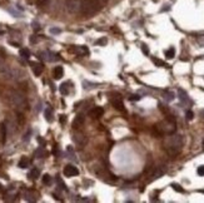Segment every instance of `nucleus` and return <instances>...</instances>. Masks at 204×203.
<instances>
[{"instance_id": "nucleus-30", "label": "nucleus", "mask_w": 204, "mask_h": 203, "mask_svg": "<svg viewBox=\"0 0 204 203\" xmlns=\"http://www.w3.org/2000/svg\"><path fill=\"white\" fill-rule=\"evenodd\" d=\"M43 183L44 184H48V185L51 183V177H50L49 174H44L43 175Z\"/></svg>"}, {"instance_id": "nucleus-22", "label": "nucleus", "mask_w": 204, "mask_h": 203, "mask_svg": "<svg viewBox=\"0 0 204 203\" xmlns=\"http://www.w3.org/2000/svg\"><path fill=\"white\" fill-rule=\"evenodd\" d=\"M67 153H68V158L71 161H77V158H75V153H74V149H73L71 146H68L67 147Z\"/></svg>"}, {"instance_id": "nucleus-20", "label": "nucleus", "mask_w": 204, "mask_h": 203, "mask_svg": "<svg viewBox=\"0 0 204 203\" xmlns=\"http://www.w3.org/2000/svg\"><path fill=\"white\" fill-rule=\"evenodd\" d=\"M29 163H30L29 159H28V158H25V157H23L22 159L19 161V164H18V166H19V168H23V169H24V168H28V167H29Z\"/></svg>"}, {"instance_id": "nucleus-6", "label": "nucleus", "mask_w": 204, "mask_h": 203, "mask_svg": "<svg viewBox=\"0 0 204 203\" xmlns=\"http://www.w3.org/2000/svg\"><path fill=\"white\" fill-rule=\"evenodd\" d=\"M40 58L43 60L45 61H57L58 59H59V55H58L57 53H53V51L50 50H46V51H43V53H40Z\"/></svg>"}, {"instance_id": "nucleus-34", "label": "nucleus", "mask_w": 204, "mask_h": 203, "mask_svg": "<svg viewBox=\"0 0 204 203\" xmlns=\"http://www.w3.org/2000/svg\"><path fill=\"white\" fill-rule=\"evenodd\" d=\"M172 187H173V189H174V191H177V192H180V193H183V192H184V189H183L180 185L177 184V183H173Z\"/></svg>"}, {"instance_id": "nucleus-11", "label": "nucleus", "mask_w": 204, "mask_h": 203, "mask_svg": "<svg viewBox=\"0 0 204 203\" xmlns=\"http://www.w3.org/2000/svg\"><path fill=\"white\" fill-rule=\"evenodd\" d=\"M84 122H85V117L84 114H78L77 115V118L74 119V122H73V127H74L75 129H78V128H80V127L84 124Z\"/></svg>"}, {"instance_id": "nucleus-18", "label": "nucleus", "mask_w": 204, "mask_h": 203, "mask_svg": "<svg viewBox=\"0 0 204 203\" xmlns=\"http://www.w3.org/2000/svg\"><path fill=\"white\" fill-rule=\"evenodd\" d=\"M74 51H75V53H78V54H80V55H86V54H89L88 48H86V47H83V45L74 48Z\"/></svg>"}, {"instance_id": "nucleus-21", "label": "nucleus", "mask_w": 204, "mask_h": 203, "mask_svg": "<svg viewBox=\"0 0 204 203\" xmlns=\"http://www.w3.org/2000/svg\"><path fill=\"white\" fill-rule=\"evenodd\" d=\"M44 114H45V119L48 122H51L53 120V111H51V108H45V111H44Z\"/></svg>"}, {"instance_id": "nucleus-16", "label": "nucleus", "mask_w": 204, "mask_h": 203, "mask_svg": "<svg viewBox=\"0 0 204 203\" xmlns=\"http://www.w3.org/2000/svg\"><path fill=\"white\" fill-rule=\"evenodd\" d=\"M178 95H179V99H180L182 103H188L189 102L188 94H186L185 90H183V89H178Z\"/></svg>"}, {"instance_id": "nucleus-41", "label": "nucleus", "mask_w": 204, "mask_h": 203, "mask_svg": "<svg viewBox=\"0 0 204 203\" xmlns=\"http://www.w3.org/2000/svg\"><path fill=\"white\" fill-rule=\"evenodd\" d=\"M33 25H34V29H35V30H39V29H40V26H39V24H36V23H34V24H33Z\"/></svg>"}, {"instance_id": "nucleus-7", "label": "nucleus", "mask_w": 204, "mask_h": 203, "mask_svg": "<svg viewBox=\"0 0 204 203\" xmlns=\"http://www.w3.org/2000/svg\"><path fill=\"white\" fill-rule=\"evenodd\" d=\"M73 140H74L75 143L78 144V146H84V144L86 143V137H85V134L84 133H81V132H77L73 136Z\"/></svg>"}, {"instance_id": "nucleus-1", "label": "nucleus", "mask_w": 204, "mask_h": 203, "mask_svg": "<svg viewBox=\"0 0 204 203\" xmlns=\"http://www.w3.org/2000/svg\"><path fill=\"white\" fill-rule=\"evenodd\" d=\"M183 147V138L179 134H169L167 139L164 140V148L167 150V153L172 157H175L180 153Z\"/></svg>"}, {"instance_id": "nucleus-29", "label": "nucleus", "mask_w": 204, "mask_h": 203, "mask_svg": "<svg viewBox=\"0 0 204 203\" xmlns=\"http://www.w3.org/2000/svg\"><path fill=\"white\" fill-rule=\"evenodd\" d=\"M51 0H36V4L39 6H48Z\"/></svg>"}, {"instance_id": "nucleus-27", "label": "nucleus", "mask_w": 204, "mask_h": 203, "mask_svg": "<svg viewBox=\"0 0 204 203\" xmlns=\"http://www.w3.org/2000/svg\"><path fill=\"white\" fill-rule=\"evenodd\" d=\"M164 98H165V100H168V102L174 100V93L173 92H167L164 94Z\"/></svg>"}, {"instance_id": "nucleus-40", "label": "nucleus", "mask_w": 204, "mask_h": 203, "mask_svg": "<svg viewBox=\"0 0 204 203\" xmlns=\"http://www.w3.org/2000/svg\"><path fill=\"white\" fill-rule=\"evenodd\" d=\"M141 97H139V95H132V97H130V100H139Z\"/></svg>"}, {"instance_id": "nucleus-17", "label": "nucleus", "mask_w": 204, "mask_h": 203, "mask_svg": "<svg viewBox=\"0 0 204 203\" xmlns=\"http://www.w3.org/2000/svg\"><path fill=\"white\" fill-rule=\"evenodd\" d=\"M64 75V69L63 67H57L54 69V78L55 79H61Z\"/></svg>"}, {"instance_id": "nucleus-19", "label": "nucleus", "mask_w": 204, "mask_h": 203, "mask_svg": "<svg viewBox=\"0 0 204 203\" xmlns=\"http://www.w3.org/2000/svg\"><path fill=\"white\" fill-rule=\"evenodd\" d=\"M24 198H25L28 202H35V201H36V198H35V196H34V193H33V192H30V191H26L25 193H24Z\"/></svg>"}, {"instance_id": "nucleus-43", "label": "nucleus", "mask_w": 204, "mask_h": 203, "mask_svg": "<svg viewBox=\"0 0 204 203\" xmlns=\"http://www.w3.org/2000/svg\"><path fill=\"white\" fill-rule=\"evenodd\" d=\"M100 1H102V3H106V1H108V0H100Z\"/></svg>"}, {"instance_id": "nucleus-25", "label": "nucleus", "mask_w": 204, "mask_h": 203, "mask_svg": "<svg viewBox=\"0 0 204 203\" xmlns=\"http://www.w3.org/2000/svg\"><path fill=\"white\" fill-rule=\"evenodd\" d=\"M60 93L63 95H67L68 93H69V88H68V84L67 83H63L60 85Z\"/></svg>"}, {"instance_id": "nucleus-44", "label": "nucleus", "mask_w": 204, "mask_h": 203, "mask_svg": "<svg viewBox=\"0 0 204 203\" xmlns=\"http://www.w3.org/2000/svg\"><path fill=\"white\" fill-rule=\"evenodd\" d=\"M1 189H3V188H1V185H0V191H1Z\"/></svg>"}, {"instance_id": "nucleus-26", "label": "nucleus", "mask_w": 204, "mask_h": 203, "mask_svg": "<svg viewBox=\"0 0 204 203\" xmlns=\"http://www.w3.org/2000/svg\"><path fill=\"white\" fill-rule=\"evenodd\" d=\"M20 55H22L24 59H29L30 58V51L28 49H20Z\"/></svg>"}, {"instance_id": "nucleus-45", "label": "nucleus", "mask_w": 204, "mask_h": 203, "mask_svg": "<svg viewBox=\"0 0 204 203\" xmlns=\"http://www.w3.org/2000/svg\"><path fill=\"white\" fill-rule=\"evenodd\" d=\"M203 147H204V139H203Z\"/></svg>"}, {"instance_id": "nucleus-12", "label": "nucleus", "mask_w": 204, "mask_h": 203, "mask_svg": "<svg viewBox=\"0 0 204 203\" xmlns=\"http://www.w3.org/2000/svg\"><path fill=\"white\" fill-rule=\"evenodd\" d=\"M5 125H6V130H8V133H14L16 130V122H14V120L11 119H8V120H5Z\"/></svg>"}, {"instance_id": "nucleus-31", "label": "nucleus", "mask_w": 204, "mask_h": 203, "mask_svg": "<svg viewBox=\"0 0 204 203\" xmlns=\"http://www.w3.org/2000/svg\"><path fill=\"white\" fill-rule=\"evenodd\" d=\"M44 156H45V153H44V149H43V148H39V149H36V152H35V157H36V158H43Z\"/></svg>"}, {"instance_id": "nucleus-33", "label": "nucleus", "mask_w": 204, "mask_h": 203, "mask_svg": "<svg viewBox=\"0 0 204 203\" xmlns=\"http://www.w3.org/2000/svg\"><path fill=\"white\" fill-rule=\"evenodd\" d=\"M57 182H58V184H59V188H60V189H63V191H65V189H67V187H65V184H64V182L61 181L60 177H57Z\"/></svg>"}, {"instance_id": "nucleus-4", "label": "nucleus", "mask_w": 204, "mask_h": 203, "mask_svg": "<svg viewBox=\"0 0 204 203\" xmlns=\"http://www.w3.org/2000/svg\"><path fill=\"white\" fill-rule=\"evenodd\" d=\"M155 129L158 130L159 134H172L175 132V123L170 119L164 120L158 125H155Z\"/></svg>"}, {"instance_id": "nucleus-36", "label": "nucleus", "mask_w": 204, "mask_h": 203, "mask_svg": "<svg viewBox=\"0 0 204 203\" xmlns=\"http://www.w3.org/2000/svg\"><path fill=\"white\" fill-rule=\"evenodd\" d=\"M141 50H143V53L145 54V55L149 54V49H148V47L145 45V44H141Z\"/></svg>"}, {"instance_id": "nucleus-13", "label": "nucleus", "mask_w": 204, "mask_h": 203, "mask_svg": "<svg viewBox=\"0 0 204 203\" xmlns=\"http://www.w3.org/2000/svg\"><path fill=\"white\" fill-rule=\"evenodd\" d=\"M165 173V167L164 166H160V167H157V169L154 171L153 175H151V179H158V178H160L162 175H163Z\"/></svg>"}, {"instance_id": "nucleus-24", "label": "nucleus", "mask_w": 204, "mask_h": 203, "mask_svg": "<svg viewBox=\"0 0 204 203\" xmlns=\"http://www.w3.org/2000/svg\"><path fill=\"white\" fill-rule=\"evenodd\" d=\"M174 55H175V49H174V48H170L169 50L165 51V57H167L168 59H173Z\"/></svg>"}, {"instance_id": "nucleus-14", "label": "nucleus", "mask_w": 204, "mask_h": 203, "mask_svg": "<svg viewBox=\"0 0 204 203\" xmlns=\"http://www.w3.org/2000/svg\"><path fill=\"white\" fill-rule=\"evenodd\" d=\"M103 113H104V109H103L102 107H95L94 109L90 111V117H93V118H99V117L103 115Z\"/></svg>"}, {"instance_id": "nucleus-2", "label": "nucleus", "mask_w": 204, "mask_h": 203, "mask_svg": "<svg viewBox=\"0 0 204 203\" xmlns=\"http://www.w3.org/2000/svg\"><path fill=\"white\" fill-rule=\"evenodd\" d=\"M8 99H9L10 104L15 109H18V111H24V109L28 108V102L22 93L16 92V90H11L8 94Z\"/></svg>"}, {"instance_id": "nucleus-23", "label": "nucleus", "mask_w": 204, "mask_h": 203, "mask_svg": "<svg viewBox=\"0 0 204 203\" xmlns=\"http://www.w3.org/2000/svg\"><path fill=\"white\" fill-rule=\"evenodd\" d=\"M39 175H40V171H39V169H36V168H34V169L29 173V177L32 178V179H36V178L39 177Z\"/></svg>"}, {"instance_id": "nucleus-42", "label": "nucleus", "mask_w": 204, "mask_h": 203, "mask_svg": "<svg viewBox=\"0 0 204 203\" xmlns=\"http://www.w3.org/2000/svg\"><path fill=\"white\" fill-rule=\"evenodd\" d=\"M200 117H202V119L204 120V109L203 111H200Z\"/></svg>"}, {"instance_id": "nucleus-37", "label": "nucleus", "mask_w": 204, "mask_h": 203, "mask_svg": "<svg viewBox=\"0 0 204 203\" xmlns=\"http://www.w3.org/2000/svg\"><path fill=\"white\" fill-rule=\"evenodd\" d=\"M96 44H98V45H104V44H106V38H102V39H99L98 42H96Z\"/></svg>"}, {"instance_id": "nucleus-15", "label": "nucleus", "mask_w": 204, "mask_h": 203, "mask_svg": "<svg viewBox=\"0 0 204 203\" xmlns=\"http://www.w3.org/2000/svg\"><path fill=\"white\" fill-rule=\"evenodd\" d=\"M6 136H8V130H6V125L5 123H3L1 125H0V138H1V142L5 143L6 140Z\"/></svg>"}, {"instance_id": "nucleus-35", "label": "nucleus", "mask_w": 204, "mask_h": 203, "mask_svg": "<svg viewBox=\"0 0 204 203\" xmlns=\"http://www.w3.org/2000/svg\"><path fill=\"white\" fill-rule=\"evenodd\" d=\"M50 33L54 34V35H57V34H60L61 33V29H59V28H51L50 29Z\"/></svg>"}, {"instance_id": "nucleus-38", "label": "nucleus", "mask_w": 204, "mask_h": 203, "mask_svg": "<svg viewBox=\"0 0 204 203\" xmlns=\"http://www.w3.org/2000/svg\"><path fill=\"white\" fill-rule=\"evenodd\" d=\"M193 115H194V114H193V112H191V111L186 112V119H188V120H192L193 119Z\"/></svg>"}, {"instance_id": "nucleus-5", "label": "nucleus", "mask_w": 204, "mask_h": 203, "mask_svg": "<svg viewBox=\"0 0 204 203\" xmlns=\"http://www.w3.org/2000/svg\"><path fill=\"white\" fill-rule=\"evenodd\" d=\"M65 6L70 14H77L81 9V0H67Z\"/></svg>"}, {"instance_id": "nucleus-10", "label": "nucleus", "mask_w": 204, "mask_h": 203, "mask_svg": "<svg viewBox=\"0 0 204 203\" xmlns=\"http://www.w3.org/2000/svg\"><path fill=\"white\" fill-rule=\"evenodd\" d=\"M112 103H113V105L115 109H118V111H120V112H124V104H123V102H122V99H120L119 95H116L115 98H113Z\"/></svg>"}, {"instance_id": "nucleus-28", "label": "nucleus", "mask_w": 204, "mask_h": 203, "mask_svg": "<svg viewBox=\"0 0 204 203\" xmlns=\"http://www.w3.org/2000/svg\"><path fill=\"white\" fill-rule=\"evenodd\" d=\"M153 63H154L155 65H158V67H168V65L165 64L163 60H160V59H157V58H153Z\"/></svg>"}, {"instance_id": "nucleus-3", "label": "nucleus", "mask_w": 204, "mask_h": 203, "mask_svg": "<svg viewBox=\"0 0 204 203\" xmlns=\"http://www.w3.org/2000/svg\"><path fill=\"white\" fill-rule=\"evenodd\" d=\"M99 1L100 0H81V9L83 14L92 15L99 9Z\"/></svg>"}, {"instance_id": "nucleus-32", "label": "nucleus", "mask_w": 204, "mask_h": 203, "mask_svg": "<svg viewBox=\"0 0 204 203\" xmlns=\"http://www.w3.org/2000/svg\"><path fill=\"white\" fill-rule=\"evenodd\" d=\"M83 85H84V89H93L94 87H96V84H93V83H89V82H83Z\"/></svg>"}, {"instance_id": "nucleus-39", "label": "nucleus", "mask_w": 204, "mask_h": 203, "mask_svg": "<svg viewBox=\"0 0 204 203\" xmlns=\"http://www.w3.org/2000/svg\"><path fill=\"white\" fill-rule=\"evenodd\" d=\"M198 174L199 175H204V166H200L198 168Z\"/></svg>"}, {"instance_id": "nucleus-8", "label": "nucleus", "mask_w": 204, "mask_h": 203, "mask_svg": "<svg viewBox=\"0 0 204 203\" xmlns=\"http://www.w3.org/2000/svg\"><path fill=\"white\" fill-rule=\"evenodd\" d=\"M79 174V169L77 167L74 166H67L64 168V175H67V177H75V175Z\"/></svg>"}, {"instance_id": "nucleus-9", "label": "nucleus", "mask_w": 204, "mask_h": 203, "mask_svg": "<svg viewBox=\"0 0 204 203\" xmlns=\"http://www.w3.org/2000/svg\"><path fill=\"white\" fill-rule=\"evenodd\" d=\"M30 65H32V69H33V73L36 75V77H39V75L43 73V64L38 63V61H33V63H30Z\"/></svg>"}]
</instances>
